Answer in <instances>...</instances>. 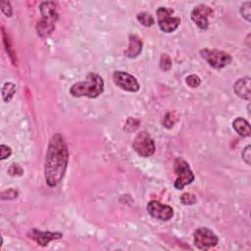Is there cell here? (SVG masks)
<instances>
[{"label": "cell", "instance_id": "30bf717a", "mask_svg": "<svg viewBox=\"0 0 251 251\" xmlns=\"http://www.w3.org/2000/svg\"><path fill=\"white\" fill-rule=\"evenodd\" d=\"M147 211L153 218L161 221H169L174 217V210L172 207L162 204L156 200L148 202Z\"/></svg>", "mask_w": 251, "mask_h": 251}, {"label": "cell", "instance_id": "7a4b0ae2", "mask_svg": "<svg viewBox=\"0 0 251 251\" xmlns=\"http://www.w3.org/2000/svg\"><path fill=\"white\" fill-rule=\"evenodd\" d=\"M104 90V82L102 78L94 73L86 75L84 82L74 84L70 88V93L75 97L86 96L89 98L98 97Z\"/></svg>", "mask_w": 251, "mask_h": 251}, {"label": "cell", "instance_id": "9c48e42d", "mask_svg": "<svg viewBox=\"0 0 251 251\" xmlns=\"http://www.w3.org/2000/svg\"><path fill=\"white\" fill-rule=\"evenodd\" d=\"M113 80L116 85L126 91L130 92H137L140 90V84L137 79L129 73L116 71L113 74Z\"/></svg>", "mask_w": 251, "mask_h": 251}, {"label": "cell", "instance_id": "5bb4252c", "mask_svg": "<svg viewBox=\"0 0 251 251\" xmlns=\"http://www.w3.org/2000/svg\"><path fill=\"white\" fill-rule=\"evenodd\" d=\"M142 50H143V42L141 39L136 35H131L129 47L125 51V55L129 58H136L141 54Z\"/></svg>", "mask_w": 251, "mask_h": 251}, {"label": "cell", "instance_id": "ac0fdd59", "mask_svg": "<svg viewBox=\"0 0 251 251\" xmlns=\"http://www.w3.org/2000/svg\"><path fill=\"white\" fill-rule=\"evenodd\" d=\"M240 14L244 19H246L247 22H250V20H251V2L247 1L241 5Z\"/></svg>", "mask_w": 251, "mask_h": 251}, {"label": "cell", "instance_id": "4fadbf2b", "mask_svg": "<svg viewBox=\"0 0 251 251\" xmlns=\"http://www.w3.org/2000/svg\"><path fill=\"white\" fill-rule=\"evenodd\" d=\"M234 92L237 96H239L242 99L245 100H250L251 96V91H250V78H242L239 79L235 84H234Z\"/></svg>", "mask_w": 251, "mask_h": 251}, {"label": "cell", "instance_id": "484cf974", "mask_svg": "<svg viewBox=\"0 0 251 251\" xmlns=\"http://www.w3.org/2000/svg\"><path fill=\"white\" fill-rule=\"evenodd\" d=\"M163 125H164V127H166L168 129H171L173 127V126H174V121L171 118V113H168L165 116V118L163 120Z\"/></svg>", "mask_w": 251, "mask_h": 251}, {"label": "cell", "instance_id": "603a6c76", "mask_svg": "<svg viewBox=\"0 0 251 251\" xmlns=\"http://www.w3.org/2000/svg\"><path fill=\"white\" fill-rule=\"evenodd\" d=\"M11 153H12V151H11L10 147H8L7 146H4V145L0 146V159L4 160V159L8 158L11 155Z\"/></svg>", "mask_w": 251, "mask_h": 251}, {"label": "cell", "instance_id": "8992f818", "mask_svg": "<svg viewBox=\"0 0 251 251\" xmlns=\"http://www.w3.org/2000/svg\"><path fill=\"white\" fill-rule=\"evenodd\" d=\"M174 13V10L171 8L166 7H160L156 11L158 24L160 29L167 34L173 33L178 29V27L181 24V19L172 17Z\"/></svg>", "mask_w": 251, "mask_h": 251}, {"label": "cell", "instance_id": "7402d4cb", "mask_svg": "<svg viewBox=\"0 0 251 251\" xmlns=\"http://www.w3.org/2000/svg\"><path fill=\"white\" fill-rule=\"evenodd\" d=\"M8 173L13 177H18V176H22L24 172H23V169L18 164H12L8 169Z\"/></svg>", "mask_w": 251, "mask_h": 251}, {"label": "cell", "instance_id": "d6986e66", "mask_svg": "<svg viewBox=\"0 0 251 251\" xmlns=\"http://www.w3.org/2000/svg\"><path fill=\"white\" fill-rule=\"evenodd\" d=\"M172 67V60L168 54H163L160 60V68L163 71H169Z\"/></svg>", "mask_w": 251, "mask_h": 251}, {"label": "cell", "instance_id": "52a82bcc", "mask_svg": "<svg viewBox=\"0 0 251 251\" xmlns=\"http://www.w3.org/2000/svg\"><path fill=\"white\" fill-rule=\"evenodd\" d=\"M135 151L143 157H150L155 152V144L147 132L140 133L133 144Z\"/></svg>", "mask_w": 251, "mask_h": 251}, {"label": "cell", "instance_id": "3957f363", "mask_svg": "<svg viewBox=\"0 0 251 251\" xmlns=\"http://www.w3.org/2000/svg\"><path fill=\"white\" fill-rule=\"evenodd\" d=\"M40 9L42 19L39 22L37 26V31L39 36H41L42 38H47L54 31L55 23L58 19L56 4L51 1H45L41 4Z\"/></svg>", "mask_w": 251, "mask_h": 251}, {"label": "cell", "instance_id": "ba28073f", "mask_svg": "<svg viewBox=\"0 0 251 251\" xmlns=\"http://www.w3.org/2000/svg\"><path fill=\"white\" fill-rule=\"evenodd\" d=\"M194 245L200 250H208L217 245L219 238L218 236L208 228H198L193 236Z\"/></svg>", "mask_w": 251, "mask_h": 251}, {"label": "cell", "instance_id": "e0dca14e", "mask_svg": "<svg viewBox=\"0 0 251 251\" xmlns=\"http://www.w3.org/2000/svg\"><path fill=\"white\" fill-rule=\"evenodd\" d=\"M137 18H138V21L145 27H151L154 24V19L149 13H146V12L139 13Z\"/></svg>", "mask_w": 251, "mask_h": 251}, {"label": "cell", "instance_id": "cb8c5ba5", "mask_svg": "<svg viewBox=\"0 0 251 251\" xmlns=\"http://www.w3.org/2000/svg\"><path fill=\"white\" fill-rule=\"evenodd\" d=\"M250 146H247L243 151H242V160L247 164L250 165L251 163V149H250Z\"/></svg>", "mask_w": 251, "mask_h": 251}, {"label": "cell", "instance_id": "7c38bea8", "mask_svg": "<svg viewBox=\"0 0 251 251\" xmlns=\"http://www.w3.org/2000/svg\"><path fill=\"white\" fill-rule=\"evenodd\" d=\"M28 236L33 239L34 241H36L39 245L41 246H46L48 245V243L52 240L55 239H59L63 236V234L61 232H51V231H42L39 230L38 229H32L29 233Z\"/></svg>", "mask_w": 251, "mask_h": 251}, {"label": "cell", "instance_id": "6da1fadb", "mask_svg": "<svg viewBox=\"0 0 251 251\" xmlns=\"http://www.w3.org/2000/svg\"><path fill=\"white\" fill-rule=\"evenodd\" d=\"M69 160V151L65 139L61 134H55L48 145L44 176L48 187L58 186L64 178Z\"/></svg>", "mask_w": 251, "mask_h": 251}, {"label": "cell", "instance_id": "ffe728a7", "mask_svg": "<svg viewBox=\"0 0 251 251\" xmlns=\"http://www.w3.org/2000/svg\"><path fill=\"white\" fill-rule=\"evenodd\" d=\"M186 83L188 86L194 88V87H198L200 83H201V80L198 76L196 75H189L188 77H187L186 79Z\"/></svg>", "mask_w": 251, "mask_h": 251}, {"label": "cell", "instance_id": "8fae6325", "mask_svg": "<svg viewBox=\"0 0 251 251\" xmlns=\"http://www.w3.org/2000/svg\"><path fill=\"white\" fill-rule=\"evenodd\" d=\"M213 14V10L204 4L196 6L191 12V20L201 30H207L209 26L208 18Z\"/></svg>", "mask_w": 251, "mask_h": 251}, {"label": "cell", "instance_id": "d4e9b609", "mask_svg": "<svg viewBox=\"0 0 251 251\" xmlns=\"http://www.w3.org/2000/svg\"><path fill=\"white\" fill-rule=\"evenodd\" d=\"M1 10L2 12L7 16V17H11L12 16V7L10 2L8 1H2L1 2Z\"/></svg>", "mask_w": 251, "mask_h": 251}, {"label": "cell", "instance_id": "2e32d148", "mask_svg": "<svg viewBox=\"0 0 251 251\" xmlns=\"http://www.w3.org/2000/svg\"><path fill=\"white\" fill-rule=\"evenodd\" d=\"M16 92V86L14 84L12 83H6L3 87H2V96H3V100L6 102H9L12 97L14 96Z\"/></svg>", "mask_w": 251, "mask_h": 251}, {"label": "cell", "instance_id": "277c9868", "mask_svg": "<svg viewBox=\"0 0 251 251\" xmlns=\"http://www.w3.org/2000/svg\"><path fill=\"white\" fill-rule=\"evenodd\" d=\"M174 170L177 175V179L174 183V187L181 190L186 186L190 185L194 181V175L188 165V163L184 158H177L174 164Z\"/></svg>", "mask_w": 251, "mask_h": 251}, {"label": "cell", "instance_id": "44dd1931", "mask_svg": "<svg viewBox=\"0 0 251 251\" xmlns=\"http://www.w3.org/2000/svg\"><path fill=\"white\" fill-rule=\"evenodd\" d=\"M181 202L184 205H193L196 202V196L191 193H184L181 196Z\"/></svg>", "mask_w": 251, "mask_h": 251}, {"label": "cell", "instance_id": "9a60e30c", "mask_svg": "<svg viewBox=\"0 0 251 251\" xmlns=\"http://www.w3.org/2000/svg\"><path fill=\"white\" fill-rule=\"evenodd\" d=\"M232 127H233L234 131L240 137L247 138V137H250V135H251L249 123L246 120H244L243 118H236L232 122Z\"/></svg>", "mask_w": 251, "mask_h": 251}, {"label": "cell", "instance_id": "5b68a950", "mask_svg": "<svg viewBox=\"0 0 251 251\" xmlns=\"http://www.w3.org/2000/svg\"><path fill=\"white\" fill-rule=\"evenodd\" d=\"M200 55L211 67L215 69H222L231 62V57L229 53L217 49H202L200 51Z\"/></svg>", "mask_w": 251, "mask_h": 251}]
</instances>
